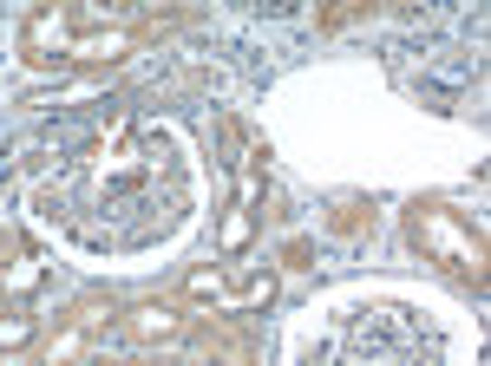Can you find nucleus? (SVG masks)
Wrapping results in <instances>:
<instances>
[{
	"mask_svg": "<svg viewBox=\"0 0 491 366\" xmlns=\"http://www.w3.org/2000/svg\"><path fill=\"white\" fill-rule=\"evenodd\" d=\"M26 333H33V327H26V321H0V347H20Z\"/></svg>",
	"mask_w": 491,
	"mask_h": 366,
	"instance_id": "f257e3e1",
	"label": "nucleus"
}]
</instances>
